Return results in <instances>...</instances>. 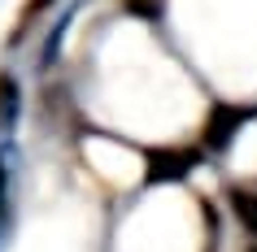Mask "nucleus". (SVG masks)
Segmentation results:
<instances>
[{
	"mask_svg": "<svg viewBox=\"0 0 257 252\" xmlns=\"http://www.w3.org/2000/svg\"><path fill=\"white\" fill-rule=\"evenodd\" d=\"M205 148H188V144H157L144 148V187H175L188 183L192 174L201 170Z\"/></svg>",
	"mask_w": 257,
	"mask_h": 252,
	"instance_id": "1",
	"label": "nucleus"
},
{
	"mask_svg": "<svg viewBox=\"0 0 257 252\" xmlns=\"http://www.w3.org/2000/svg\"><path fill=\"white\" fill-rule=\"evenodd\" d=\"M248 122H257V105H240V100H214V105H209V113H205V131H201L205 152H218V157H222Z\"/></svg>",
	"mask_w": 257,
	"mask_h": 252,
	"instance_id": "2",
	"label": "nucleus"
},
{
	"mask_svg": "<svg viewBox=\"0 0 257 252\" xmlns=\"http://www.w3.org/2000/svg\"><path fill=\"white\" fill-rule=\"evenodd\" d=\"M22 118V87L9 70H0V135H9Z\"/></svg>",
	"mask_w": 257,
	"mask_h": 252,
	"instance_id": "3",
	"label": "nucleus"
},
{
	"mask_svg": "<svg viewBox=\"0 0 257 252\" xmlns=\"http://www.w3.org/2000/svg\"><path fill=\"white\" fill-rule=\"evenodd\" d=\"M227 204H231V213H235V222H240L248 235H257V191L253 187H227Z\"/></svg>",
	"mask_w": 257,
	"mask_h": 252,
	"instance_id": "4",
	"label": "nucleus"
},
{
	"mask_svg": "<svg viewBox=\"0 0 257 252\" xmlns=\"http://www.w3.org/2000/svg\"><path fill=\"white\" fill-rule=\"evenodd\" d=\"M48 5H53V0H27V5H22V14H18V31H14V40H22V31L31 27V18H40L44 9H48Z\"/></svg>",
	"mask_w": 257,
	"mask_h": 252,
	"instance_id": "5",
	"label": "nucleus"
},
{
	"mask_svg": "<svg viewBox=\"0 0 257 252\" xmlns=\"http://www.w3.org/2000/svg\"><path fill=\"white\" fill-rule=\"evenodd\" d=\"M131 5V14H140V18H157L162 14V0H126Z\"/></svg>",
	"mask_w": 257,
	"mask_h": 252,
	"instance_id": "6",
	"label": "nucleus"
},
{
	"mask_svg": "<svg viewBox=\"0 0 257 252\" xmlns=\"http://www.w3.org/2000/svg\"><path fill=\"white\" fill-rule=\"evenodd\" d=\"M9 209V161L0 157V213Z\"/></svg>",
	"mask_w": 257,
	"mask_h": 252,
	"instance_id": "7",
	"label": "nucleus"
}]
</instances>
